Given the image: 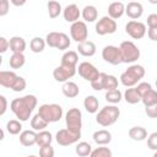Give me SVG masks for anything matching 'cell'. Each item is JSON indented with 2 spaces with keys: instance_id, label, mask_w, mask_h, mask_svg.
<instances>
[{
  "instance_id": "f5cc1de1",
  "label": "cell",
  "mask_w": 157,
  "mask_h": 157,
  "mask_svg": "<svg viewBox=\"0 0 157 157\" xmlns=\"http://www.w3.org/2000/svg\"><path fill=\"white\" fill-rule=\"evenodd\" d=\"M10 1H11V4H12L13 6H17V7L23 6V5L27 2V0H10Z\"/></svg>"
},
{
  "instance_id": "484cf974",
  "label": "cell",
  "mask_w": 157,
  "mask_h": 157,
  "mask_svg": "<svg viewBox=\"0 0 157 157\" xmlns=\"http://www.w3.org/2000/svg\"><path fill=\"white\" fill-rule=\"evenodd\" d=\"M98 105H99V102H98V99L94 96H87V97H85L83 107H85L86 112H88L91 114H94V113L98 112Z\"/></svg>"
},
{
  "instance_id": "7dc6e473",
  "label": "cell",
  "mask_w": 157,
  "mask_h": 157,
  "mask_svg": "<svg viewBox=\"0 0 157 157\" xmlns=\"http://www.w3.org/2000/svg\"><path fill=\"white\" fill-rule=\"evenodd\" d=\"M145 113L148 118H157V103L150 107H145Z\"/></svg>"
},
{
  "instance_id": "3957f363",
  "label": "cell",
  "mask_w": 157,
  "mask_h": 157,
  "mask_svg": "<svg viewBox=\"0 0 157 157\" xmlns=\"http://www.w3.org/2000/svg\"><path fill=\"white\" fill-rule=\"evenodd\" d=\"M120 117V110L117 105L110 104V105H105L103 107L96 115V121L101 125V126H110L113 125L118 118Z\"/></svg>"
},
{
  "instance_id": "cb8c5ba5",
  "label": "cell",
  "mask_w": 157,
  "mask_h": 157,
  "mask_svg": "<svg viewBox=\"0 0 157 157\" xmlns=\"http://www.w3.org/2000/svg\"><path fill=\"white\" fill-rule=\"evenodd\" d=\"M123 98L126 101V103L129 104H136L139 102H141V96L139 94L136 87H130V88H126L124 94H123Z\"/></svg>"
},
{
  "instance_id": "b9f144b4",
  "label": "cell",
  "mask_w": 157,
  "mask_h": 157,
  "mask_svg": "<svg viewBox=\"0 0 157 157\" xmlns=\"http://www.w3.org/2000/svg\"><path fill=\"white\" fill-rule=\"evenodd\" d=\"M26 80L23 78V77H21V76H18V78L16 80V82H15V85L12 86V91H15V92H22L25 88H26Z\"/></svg>"
},
{
  "instance_id": "83f0119b",
  "label": "cell",
  "mask_w": 157,
  "mask_h": 157,
  "mask_svg": "<svg viewBox=\"0 0 157 157\" xmlns=\"http://www.w3.org/2000/svg\"><path fill=\"white\" fill-rule=\"evenodd\" d=\"M78 61V55L75 50H69L65 52L61 56V64L64 65H69V66H76Z\"/></svg>"
},
{
  "instance_id": "60d3db41",
  "label": "cell",
  "mask_w": 157,
  "mask_h": 157,
  "mask_svg": "<svg viewBox=\"0 0 157 157\" xmlns=\"http://www.w3.org/2000/svg\"><path fill=\"white\" fill-rule=\"evenodd\" d=\"M112 155L113 153L108 147H97L91 152V157H112Z\"/></svg>"
},
{
  "instance_id": "f35d334b",
  "label": "cell",
  "mask_w": 157,
  "mask_h": 157,
  "mask_svg": "<svg viewBox=\"0 0 157 157\" xmlns=\"http://www.w3.org/2000/svg\"><path fill=\"white\" fill-rule=\"evenodd\" d=\"M71 42H70V38L67 34L60 32V37H59V40H58V45H56V49L59 50H65L70 47Z\"/></svg>"
},
{
  "instance_id": "681fc988",
  "label": "cell",
  "mask_w": 157,
  "mask_h": 157,
  "mask_svg": "<svg viewBox=\"0 0 157 157\" xmlns=\"http://www.w3.org/2000/svg\"><path fill=\"white\" fill-rule=\"evenodd\" d=\"M147 26L157 27V13H151L147 16Z\"/></svg>"
},
{
  "instance_id": "6f0895ef",
  "label": "cell",
  "mask_w": 157,
  "mask_h": 157,
  "mask_svg": "<svg viewBox=\"0 0 157 157\" xmlns=\"http://www.w3.org/2000/svg\"><path fill=\"white\" fill-rule=\"evenodd\" d=\"M135 1H137V0H135Z\"/></svg>"
},
{
  "instance_id": "ee69618b",
  "label": "cell",
  "mask_w": 157,
  "mask_h": 157,
  "mask_svg": "<svg viewBox=\"0 0 157 157\" xmlns=\"http://www.w3.org/2000/svg\"><path fill=\"white\" fill-rule=\"evenodd\" d=\"M147 147L150 150L157 151V132H152L147 137Z\"/></svg>"
},
{
  "instance_id": "e0dca14e",
  "label": "cell",
  "mask_w": 157,
  "mask_h": 157,
  "mask_svg": "<svg viewBox=\"0 0 157 157\" xmlns=\"http://www.w3.org/2000/svg\"><path fill=\"white\" fill-rule=\"evenodd\" d=\"M18 78V75H16L13 71H0V85L6 88H12L16 80Z\"/></svg>"
},
{
  "instance_id": "5b68a950",
  "label": "cell",
  "mask_w": 157,
  "mask_h": 157,
  "mask_svg": "<svg viewBox=\"0 0 157 157\" xmlns=\"http://www.w3.org/2000/svg\"><path fill=\"white\" fill-rule=\"evenodd\" d=\"M119 48H120V54H121L123 63L132 64V63H135L140 58V49L131 40L121 42V44L119 45Z\"/></svg>"
},
{
  "instance_id": "836d02e7",
  "label": "cell",
  "mask_w": 157,
  "mask_h": 157,
  "mask_svg": "<svg viewBox=\"0 0 157 157\" xmlns=\"http://www.w3.org/2000/svg\"><path fill=\"white\" fill-rule=\"evenodd\" d=\"M6 130H7V132L10 135H18V134H21V131H22L21 120H16V119L9 120L7 124H6Z\"/></svg>"
},
{
  "instance_id": "db71d44e",
  "label": "cell",
  "mask_w": 157,
  "mask_h": 157,
  "mask_svg": "<svg viewBox=\"0 0 157 157\" xmlns=\"http://www.w3.org/2000/svg\"><path fill=\"white\" fill-rule=\"evenodd\" d=\"M150 4H153V5H157V0H148Z\"/></svg>"
},
{
  "instance_id": "f1b7e54d",
  "label": "cell",
  "mask_w": 157,
  "mask_h": 157,
  "mask_svg": "<svg viewBox=\"0 0 157 157\" xmlns=\"http://www.w3.org/2000/svg\"><path fill=\"white\" fill-rule=\"evenodd\" d=\"M47 9H48V15L50 18H56L63 11L60 2L56 0H49L47 4Z\"/></svg>"
},
{
  "instance_id": "f546056e",
  "label": "cell",
  "mask_w": 157,
  "mask_h": 157,
  "mask_svg": "<svg viewBox=\"0 0 157 157\" xmlns=\"http://www.w3.org/2000/svg\"><path fill=\"white\" fill-rule=\"evenodd\" d=\"M48 124H49V123H48L45 119H43L38 113H37L36 115H33L32 119H31V128H32L33 130H36V131L44 130V129L48 126Z\"/></svg>"
},
{
  "instance_id": "2e32d148",
  "label": "cell",
  "mask_w": 157,
  "mask_h": 157,
  "mask_svg": "<svg viewBox=\"0 0 157 157\" xmlns=\"http://www.w3.org/2000/svg\"><path fill=\"white\" fill-rule=\"evenodd\" d=\"M20 142L26 147H31L37 144V132L36 130H23L20 134Z\"/></svg>"
},
{
  "instance_id": "d6986e66",
  "label": "cell",
  "mask_w": 157,
  "mask_h": 157,
  "mask_svg": "<svg viewBox=\"0 0 157 157\" xmlns=\"http://www.w3.org/2000/svg\"><path fill=\"white\" fill-rule=\"evenodd\" d=\"M125 13V5L120 1H114L108 6V16L114 20L120 18Z\"/></svg>"
},
{
  "instance_id": "9c48e42d",
  "label": "cell",
  "mask_w": 157,
  "mask_h": 157,
  "mask_svg": "<svg viewBox=\"0 0 157 157\" xmlns=\"http://www.w3.org/2000/svg\"><path fill=\"white\" fill-rule=\"evenodd\" d=\"M70 36H71V39H74L77 43H81L83 40H87L88 29H87L86 22H83V21H76V22L71 23Z\"/></svg>"
},
{
  "instance_id": "ffe728a7",
  "label": "cell",
  "mask_w": 157,
  "mask_h": 157,
  "mask_svg": "<svg viewBox=\"0 0 157 157\" xmlns=\"http://www.w3.org/2000/svg\"><path fill=\"white\" fill-rule=\"evenodd\" d=\"M93 141L97 145H108L112 141V134L110 131L105 130V129H101L93 132Z\"/></svg>"
},
{
  "instance_id": "8992f818",
  "label": "cell",
  "mask_w": 157,
  "mask_h": 157,
  "mask_svg": "<svg viewBox=\"0 0 157 157\" xmlns=\"http://www.w3.org/2000/svg\"><path fill=\"white\" fill-rule=\"evenodd\" d=\"M66 128L74 132H81L82 128V113L78 108H71L65 114Z\"/></svg>"
},
{
  "instance_id": "bcb514c9",
  "label": "cell",
  "mask_w": 157,
  "mask_h": 157,
  "mask_svg": "<svg viewBox=\"0 0 157 157\" xmlns=\"http://www.w3.org/2000/svg\"><path fill=\"white\" fill-rule=\"evenodd\" d=\"M10 10V2L9 0H0V16L4 17L7 15Z\"/></svg>"
},
{
  "instance_id": "f907efd6",
  "label": "cell",
  "mask_w": 157,
  "mask_h": 157,
  "mask_svg": "<svg viewBox=\"0 0 157 157\" xmlns=\"http://www.w3.org/2000/svg\"><path fill=\"white\" fill-rule=\"evenodd\" d=\"M147 36H148V38H150L151 40L157 42V27H148Z\"/></svg>"
},
{
  "instance_id": "11a10c76",
  "label": "cell",
  "mask_w": 157,
  "mask_h": 157,
  "mask_svg": "<svg viewBox=\"0 0 157 157\" xmlns=\"http://www.w3.org/2000/svg\"><path fill=\"white\" fill-rule=\"evenodd\" d=\"M155 157H157V151H155V155H153Z\"/></svg>"
},
{
  "instance_id": "7a4b0ae2",
  "label": "cell",
  "mask_w": 157,
  "mask_h": 157,
  "mask_svg": "<svg viewBox=\"0 0 157 157\" xmlns=\"http://www.w3.org/2000/svg\"><path fill=\"white\" fill-rule=\"evenodd\" d=\"M144 76H145L144 66L132 64L120 75V82L125 87H134Z\"/></svg>"
},
{
  "instance_id": "7c38bea8",
  "label": "cell",
  "mask_w": 157,
  "mask_h": 157,
  "mask_svg": "<svg viewBox=\"0 0 157 157\" xmlns=\"http://www.w3.org/2000/svg\"><path fill=\"white\" fill-rule=\"evenodd\" d=\"M125 32L134 39H141L146 34V25L140 21L131 20L125 25Z\"/></svg>"
},
{
  "instance_id": "9a60e30c",
  "label": "cell",
  "mask_w": 157,
  "mask_h": 157,
  "mask_svg": "<svg viewBox=\"0 0 157 157\" xmlns=\"http://www.w3.org/2000/svg\"><path fill=\"white\" fill-rule=\"evenodd\" d=\"M125 13L131 20H137L144 13V6L139 1H130L125 6Z\"/></svg>"
},
{
  "instance_id": "ab89813d",
  "label": "cell",
  "mask_w": 157,
  "mask_h": 157,
  "mask_svg": "<svg viewBox=\"0 0 157 157\" xmlns=\"http://www.w3.org/2000/svg\"><path fill=\"white\" fill-rule=\"evenodd\" d=\"M115 88H118V78L113 75H107L105 80H104V90L110 91V90H115Z\"/></svg>"
},
{
  "instance_id": "d590c367",
  "label": "cell",
  "mask_w": 157,
  "mask_h": 157,
  "mask_svg": "<svg viewBox=\"0 0 157 157\" xmlns=\"http://www.w3.org/2000/svg\"><path fill=\"white\" fill-rule=\"evenodd\" d=\"M141 102L144 103L145 107H150V105H153L157 103V91L156 90H150L145 96H142L141 98Z\"/></svg>"
},
{
  "instance_id": "d6a6232c",
  "label": "cell",
  "mask_w": 157,
  "mask_h": 157,
  "mask_svg": "<svg viewBox=\"0 0 157 157\" xmlns=\"http://www.w3.org/2000/svg\"><path fill=\"white\" fill-rule=\"evenodd\" d=\"M104 98H105V101H107L108 103H110V104H117V103H119V102L121 101L123 93H121L118 88L110 90V91H107V92H105Z\"/></svg>"
},
{
  "instance_id": "6da1fadb",
  "label": "cell",
  "mask_w": 157,
  "mask_h": 157,
  "mask_svg": "<svg viewBox=\"0 0 157 157\" xmlns=\"http://www.w3.org/2000/svg\"><path fill=\"white\" fill-rule=\"evenodd\" d=\"M37 107V97L34 94H26L20 98H15L10 103V108L16 118L21 121H27L31 118L32 112Z\"/></svg>"
},
{
  "instance_id": "9f6ffc18",
  "label": "cell",
  "mask_w": 157,
  "mask_h": 157,
  "mask_svg": "<svg viewBox=\"0 0 157 157\" xmlns=\"http://www.w3.org/2000/svg\"><path fill=\"white\" fill-rule=\"evenodd\" d=\"M156 88H157V78H156Z\"/></svg>"
},
{
  "instance_id": "1f68e13d",
  "label": "cell",
  "mask_w": 157,
  "mask_h": 157,
  "mask_svg": "<svg viewBox=\"0 0 157 157\" xmlns=\"http://www.w3.org/2000/svg\"><path fill=\"white\" fill-rule=\"evenodd\" d=\"M45 39L40 38V37H34L31 39V43H29V48L33 53H42L45 48Z\"/></svg>"
},
{
  "instance_id": "816d5d0a",
  "label": "cell",
  "mask_w": 157,
  "mask_h": 157,
  "mask_svg": "<svg viewBox=\"0 0 157 157\" xmlns=\"http://www.w3.org/2000/svg\"><path fill=\"white\" fill-rule=\"evenodd\" d=\"M0 102H1V108H0V115H4L6 109H7V101L5 96H0Z\"/></svg>"
},
{
  "instance_id": "30bf717a",
  "label": "cell",
  "mask_w": 157,
  "mask_h": 157,
  "mask_svg": "<svg viewBox=\"0 0 157 157\" xmlns=\"http://www.w3.org/2000/svg\"><path fill=\"white\" fill-rule=\"evenodd\" d=\"M102 58L105 63L110 65H119L123 63L120 48L115 45H105L102 50Z\"/></svg>"
},
{
  "instance_id": "5bb4252c",
  "label": "cell",
  "mask_w": 157,
  "mask_h": 157,
  "mask_svg": "<svg viewBox=\"0 0 157 157\" xmlns=\"http://www.w3.org/2000/svg\"><path fill=\"white\" fill-rule=\"evenodd\" d=\"M63 16L66 22L74 23V22L78 21V18L81 16V11L76 4H70L63 10Z\"/></svg>"
},
{
  "instance_id": "f6af8a7d",
  "label": "cell",
  "mask_w": 157,
  "mask_h": 157,
  "mask_svg": "<svg viewBox=\"0 0 157 157\" xmlns=\"http://www.w3.org/2000/svg\"><path fill=\"white\" fill-rule=\"evenodd\" d=\"M39 155L42 157H53L54 156V148L52 147V145H47V146H42L39 148Z\"/></svg>"
},
{
  "instance_id": "ac0fdd59",
  "label": "cell",
  "mask_w": 157,
  "mask_h": 157,
  "mask_svg": "<svg viewBox=\"0 0 157 157\" xmlns=\"http://www.w3.org/2000/svg\"><path fill=\"white\" fill-rule=\"evenodd\" d=\"M77 52L82 56H93L96 54V44L91 40H83L77 43Z\"/></svg>"
},
{
  "instance_id": "603a6c76",
  "label": "cell",
  "mask_w": 157,
  "mask_h": 157,
  "mask_svg": "<svg viewBox=\"0 0 157 157\" xmlns=\"http://www.w3.org/2000/svg\"><path fill=\"white\" fill-rule=\"evenodd\" d=\"M129 137L134 141H144L147 139V131L142 126H132L129 129Z\"/></svg>"
},
{
  "instance_id": "7bdbcfd3",
  "label": "cell",
  "mask_w": 157,
  "mask_h": 157,
  "mask_svg": "<svg viewBox=\"0 0 157 157\" xmlns=\"http://www.w3.org/2000/svg\"><path fill=\"white\" fill-rule=\"evenodd\" d=\"M136 90H137L139 94H140L141 98H142V96H145L150 90H152V86H151V83H148V82H140V83L136 86Z\"/></svg>"
},
{
  "instance_id": "4fadbf2b",
  "label": "cell",
  "mask_w": 157,
  "mask_h": 157,
  "mask_svg": "<svg viewBox=\"0 0 157 157\" xmlns=\"http://www.w3.org/2000/svg\"><path fill=\"white\" fill-rule=\"evenodd\" d=\"M77 72H78V75H80L83 80L90 81V82H91L92 80H94V78L99 75L98 69H97L93 64H91V63H88V61H82L81 64H78Z\"/></svg>"
},
{
  "instance_id": "52a82bcc",
  "label": "cell",
  "mask_w": 157,
  "mask_h": 157,
  "mask_svg": "<svg viewBox=\"0 0 157 157\" xmlns=\"http://www.w3.org/2000/svg\"><path fill=\"white\" fill-rule=\"evenodd\" d=\"M94 29H96V33L99 34V36L112 34V33H114L117 31V22L110 16H103L96 23Z\"/></svg>"
},
{
  "instance_id": "c3c4849f",
  "label": "cell",
  "mask_w": 157,
  "mask_h": 157,
  "mask_svg": "<svg viewBox=\"0 0 157 157\" xmlns=\"http://www.w3.org/2000/svg\"><path fill=\"white\" fill-rule=\"evenodd\" d=\"M10 48V40H7L5 37H0V53L4 54Z\"/></svg>"
},
{
  "instance_id": "e575fe53",
  "label": "cell",
  "mask_w": 157,
  "mask_h": 157,
  "mask_svg": "<svg viewBox=\"0 0 157 157\" xmlns=\"http://www.w3.org/2000/svg\"><path fill=\"white\" fill-rule=\"evenodd\" d=\"M76 153L80 156V157H86V156H91V152H92V146L86 142V141H81L76 145V148H75Z\"/></svg>"
},
{
  "instance_id": "277c9868",
  "label": "cell",
  "mask_w": 157,
  "mask_h": 157,
  "mask_svg": "<svg viewBox=\"0 0 157 157\" xmlns=\"http://www.w3.org/2000/svg\"><path fill=\"white\" fill-rule=\"evenodd\" d=\"M38 114L48 123H56L63 117V108L59 104H42L38 108Z\"/></svg>"
},
{
  "instance_id": "7402d4cb",
  "label": "cell",
  "mask_w": 157,
  "mask_h": 157,
  "mask_svg": "<svg viewBox=\"0 0 157 157\" xmlns=\"http://www.w3.org/2000/svg\"><path fill=\"white\" fill-rule=\"evenodd\" d=\"M26 49V40L20 36H13L10 38V50L12 53H23Z\"/></svg>"
},
{
  "instance_id": "4316f807",
  "label": "cell",
  "mask_w": 157,
  "mask_h": 157,
  "mask_svg": "<svg viewBox=\"0 0 157 157\" xmlns=\"http://www.w3.org/2000/svg\"><path fill=\"white\" fill-rule=\"evenodd\" d=\"M26 63V58L23 55V53H13L11 56H10V60H9V64H10V67L11 69H21Z\"/></svg>"
},
{
  "instance_id": "8d00e7d4",
  "label": "cell",
  "mask_w": 157,
  "mask_h": 157,
  "mask_svg": "<svg viewBox=\"0 0 157 157\" xmlns=\"http://www.w3.org/2000/svg\"><path fill=\"white\" fill-rule=\"evenodd\" d=\"M105 76H107L105 72H99V75L94 80L91 81V87L94 91H102V90H104V80H105Z\"/></svg>"
},
{
  "instance_id": "8fae6325",
  "label": "cell",
  "mask_w": 157,
  "mask_h": 157,
  "mask_svg": "<svg viewBox=\"0 0 157 157\" xmlns=\"http://www.w3.org/2000/svg\"><path fill=\"white\" fill-rule=\"evenodd\" d=\"M76 71H77L76 66H69V65L60 64L59 66H56L54 69L53 77L58 82H66V81H69V78L74 77V75L76 74Z\"/></svg>"
},
{
  "instance_id": "d4e9b609",
  "label": "cell",
  "mask_w": 157,
  "mask_h": 157,
  "mask_svg": "<svg viewBox=\"0 0 157 157\" xmlns=\"http://www.w3.org/2000/svg\"><path fill=\"white\" fill-rule=\"evenodd\" d=\"M81 16L83 17V20L86 22H94L98 17V11L96 9V6L93 5H87L82 9L81 11Z\"/></svg>"
},
{
  "instance_id": "74e56055",
  "label": "cell",
  "mask_w": 157,
  "mask_h": 157,
  "mask_svg": "<svg viewBox=\"0 0 157 157\" xmlns=\"http://www.w3.org/2000/svg\"><path fill=\"white\" fill-rule=\"evenodd\" d=\"M59 37H60V32H49L45 37L47 45H49L50 48H56Z\"/></svg>"
},
{
  "instance_id": "44dd1931",
  "label": "cell",
  "mask_w": 157,
  "mask_h": 157,
  "mask_svg": "<svg viewBox=\"0 0 157 157\" xmlns=\"http://www.w3.org/2000/svg\"><path fill=\"white\" fill-rule=\"evenodd\" d=\"M61 91H63L64 96L67 97V98H75V97H77L78 93H80L78 86H77L75 82H72V81H66V82H64V83H63V87H61Z\"/></svg>"
},
{
  "instance_id": "ba28073f",
  "label": "cell",
  "mask_w": 157,
  "mask_h": 157,
  "mask_svg": "<svg viewBox=\"0 0 157 157\" xmlns=\"http://www.w3.org/2000/svg\"><path fill=\"white\" fill-rule=\"evenodd\" d=\"M80 137H81V132H74L67 128L60 129L55 135V140L60 146H70L77 142Z\"/></svg>"
},
{
  "instance_id": "4dcf8cb0",
  "label": "cell",
  "mask_w": 157,
  "mask_h": 157,
  "mask_svg": "<svg viewBox=\"0 0 157 157\" xmlns=\"http://www.w3.org/2000/svg\"><path fill=\"white\" fill-rule=\"evenodd\" d=\"M53 141V136L49 131L47 130H40L37 132V145L39 147L42 146H47V145H50Z\"/></svg>"
}]
</instances>
